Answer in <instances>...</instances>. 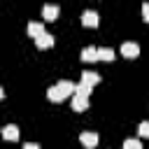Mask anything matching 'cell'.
<instances>
[{"instance_id":"cell-1","label":"cell","mask_w":149,"mask_h":149,"mask_svg":"<svg viewBox=\"0 0 149 149\" xmlns=\"http://www.w3.org/2000/svg\"><path fill=\"white\" fill-rule=\"evenodd\" d=\"M74 93V84L72 81H68V79H61L58 84H54V86H49L47 88V98L51 100V102H63L68 95H72Z\"/></svg>"},{"instance_id":"cell-2","label":"cell","mask_w":149,"mask_h":149,"mask_svg":"<svg viewBox=\"0 0 149 149\" xmlns=\"http://www.w3.org/2000/svg\"><path fill=\"white\" fill-rule=\"evenodd\" d=\"M98 23H100V16H98V12H93V9H86V12L81 14V26H84V28H98Z\"/></svg>"},{"instance_id":"cell-3","label":"cell","mask_w":149,"mask_h":149,"mask_svg":"<svg viewBox=\"0 0 149 149\" xmlns=\"http://www.w3.org/2000/svg\"><path fill=\"white\" fill-rule=\"evenodd\" d=\"M121 56H126V58H137V56H140V44H137V42H123V44H121Z\"/></svg>"},{"instance_id":"cell-4","label":"cell","mask_w":149,"mask_h":149,"mask_svg":"<svg viewBox=\"0 0 149 149\" xmlns=\"http://www.w3.org/2000/svg\"><path fill=\"white\" fill-rule=\"evenodd\" d=\"M19 126H14V123H7L2 130H0V135H2V140H7V142H16L19 140Z\"/></svg>"},{"instance_id":"cell-5","label":"cell","mask_w":149,"mask_h":149,"mask_svg":"<svg viewBox=\"0 0 149 149\" xmlns=\"http://www.w3.org/2000/svg\"><path fill=\"white\" fill-rule=\"evenodd\" d=\"M98 140H100V137H98V133H93V130H84V133L79 135V142H81L86 149H93V147L98 144Z\"/></svg>"},{"instance_id":"cell-6","label":"cell","mask_w":149,"mask_h":149,"mask_svg":"<svg viewBox=\"0 0 149 149\" xmlns=\"http://www.w3.org/2000/svg\"><path fill=\"white\" fill-rule=\"evenodd\" d=\"M58 14H61V7L58 5H44L42 7V19L44 21H56Z\"/></svg>"},{"instance_id":"cell-7","label":"cell","mask_w":149,"mask_h":149,"mask_svg":"<svg viewBox=\"0 0 149 149\" xmlns=\"http://www.w3.org/2000/svg\"><path fill=\"white\" fill-rule=\"evenodd\" d=\"M79 81L93 88L95 84H100V81H102V77H100L98 72H91V70H86V72H81V79H79Z\"/></svg>"},{"instance_id":"cell-8","label":"cell","mask_w":149,"mask_h":149,"mask_svg":"<svg viewBox=\"0 0 149 149\" xmlns=\"http://www.w3.org/2000/svg\"><path fill=\"white\" fill-rule=\"evenodd\" d=\"M54 42H56V40H54V35H49L47 30H44L42 35H37V37H35L37 49H49V47H54Z\"/></svg>"},{"instance_id":"cell-9","label":"cell","mask_w":149,"mask_h":149,"mask_svg":"<svg viewBox=\"0 0 149 149\" xmlns=\"http://www.w3.org/2000/svg\"><path fill=\"white\" fill-rule=\"evenodd\" d=\"M95 56H98V61L112 63L114 61V49H109V47H95Z\"/></svg>"},{"instance_id":"cell-10","label":"cell","mask_w":149,"mask_h":149,"mask_svg":"<svg viewBox=\"0 0 149 149\" xmlns=\"http://www.w3.org/2000/svg\"><path fill=\"white\" fill-rule=\"evenodd\" d=\"M86 107H88V95L74 93V98H72V109H74V112H84Z\"/></svg>"},{"instance_id":"cell-11","label":"cell","mask_w":149,"mask_h":149,"mask_svg":"<svg viewBox=\"0 0 149 149\" xmlns=\"http://www.w3.org/2000/svg\"><path fill=\"white\" fill-rule=\"evenodd\" d=\"M42 33H44V23H40V21H30V23H28V35H30L33 40H35L37 35H42Z\"/></svg>"},{"instance_id":"cell-12","label":"cell","mask_w":149,"mask_h":149,"mask_svg":"<svg viewBox=\"0 0 149 149\" xmlns=\"http://www.w3.org/2000/svg\"><path fill=\"white\" fill-rule=\"evenodd\" d=\"M81 61H84V63H95V61H98L95 47H84V49H81Z\"/></svg>"},{"instance_id":"cell-13","label":"cell","mask_w":149,"mask_h":149,"mask_svg":"<svg viewBox=\"0 0 149 149\" xmlns=\"http://www.w3.org/2000/svg\"><path fill=\"white\" fill-rule=\"evenodd\" d=\"M91 91H93V88H91V86H86V84H81V81H79V84H74V93H81V95H88Z\"/></svg>"},{"instance_id":"cell-14","label":"cell","mask_w":149,"mask_h":149,"mask_svg":"<svg viewBox=\"0 0 149 149\" xmlns=\"http://www.w3.org/2000/svg\"><path fill=\"white\" fill-rule=\"evenodd\" d=\"M137 135H140V137H149V123H147V121H142V123H140Z\"/></svg>"},{"instance_id":"cell-15","label":"cell","mask_w":149,"mask_h":149,"mask_svg":"<svg viewBox=\"0 0 149 149\" xmlns=\"http://www.w3.org/2000/svg\"><path fill=\"white\" fill-rule=\"evenodd\" d=\"M140 147H142L140 140H126L123 142V149H140Z\"/></svg>"},{"instance_id":"cell-16","label":"cell","mask_w":149,"mask_h":149,"mask_svg":"<svg viewBox=\"0 0 149 149\" xmlns=\"http://www.w3.org/2000/svg\"><path fill=\"white\" fill-rule=\"evenodd\" d=\"M142 21H149V2H142Z\"/></svg>"},{"instance_id":"cell-17","label":"cell","mask_w":149,"mask_h":149,"mask_svg":"<svg viewBox=\"0 0 149 149\" xmlns=\"http://www.w3.org/2000/svg\"><path fill=\"white\" fill-rule=\"evenodd\" d=\"M23 149H40V144H35V142H23Z\"/></svg>"},{"instance_id":"cell-18","label":"cell","mask_w":149,"mask_h":149,"mask_svg":"<svg viewBox=\"0 0 149 149\" xmlns=\"http://www.w3.org/2000/svg\"><path fill=\"white\" fill-rule=\"evenodd\" d=\"M2 98H5V91H2V88H0V100H2Z\"/></svg>"}]
</instances>
